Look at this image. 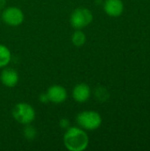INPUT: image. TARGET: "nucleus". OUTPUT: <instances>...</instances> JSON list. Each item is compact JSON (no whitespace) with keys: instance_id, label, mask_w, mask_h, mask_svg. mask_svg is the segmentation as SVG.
Returning a JSON list of instances; mask_svg holds the SVG:
<instances>
[{"instance_id":"1","label":"nucleus","mask_w":150,"mask_h":151,"mask_svg":"<svg viewBox=\"0 0 150 151\" xmlns=\"http://www.w3.org/2000/svg\"><path fill=\"white\" fill-rule=\"evenodd\" d=\"M89 143L88 134L84 129L77 127H70L64 135V144L70 151L85 150Z\"/></svg>"},{"instance_id":"2","label":"nucleus","mask_w":150,"mask_h":151,"mask_svg":"<svg viewBox=\"0 0 150 151\" xmlns=\"http://www.w3.org/2000/svg\"><path fill=\"white\" fill-rule=\"evenodd\" d=\"M101 115L95 111H85L80 112L76 117V122L79 127L84 130L94 131L102 125Z\"/></svg>"},{"instance_id":"3","label":"nucleus","mask_w":150,"mask_h":151,"mask_svg":"<svg viewBox=\"0 0 150 151\" xmlns=\"http://www.w3.org/2000/svg\"><path fill=\"white\" fill-rule=\"evenodd\" d=\"M13 119L21 125H28L35 119V111L28 104L19 103L12 109Z\"/></svg>"},{"instance_id":"4","label":"nucleus","mask_w":150,"mask_h":151,"mask_svg":"<svg viewBox=\"0 0 150 151\" xmlns=\"http://www.w3.org/2000/svg\"><path fill=\"white\" fill-rule=\"evenodd\" d=\"M93 21V13L85 7L75 9L70 17V23L75 29H82Z\"/></svg>"},{"instance_id":"5","label":"nucleus","mask_w":150,"mask_h":151,"mask_svg":"<svg viewBox=\"0 0 150 151\" xmlns=\"http://www.w3.org/2000/svg\"><path fill=\"white\" fill-rule=\"evenodd\" d=\"M2 19L8 26L18 27L24 21V13L19 7L10 6L3 11Z\"/></svg>"},{"instance_id":"6","label":"nucleus","mask_w":150,"mask_h":151,"mask_svg":"<svg viewBox=\"0 0 150 151\" xmlns=\"http://www.w3.org/2000/svg\"><path fill=\"white\" fill-rule=\"evenodd\" d=\"M46 94L48 96L49 101L56 104L64 103L67 98V91L61 85L50 86L48 88Z\"/></svg>"},{"instance_id":"7","label":"nucleus","mask_w":150,"mask_h":151,"mask_svg":"<svg viewBox=\"0 0 150 151\" xmlns=\"http://www.w3.org/2000/svg\"><path fill=\"white\" fill-rule=\"evenodd\" d=\"M105 13L111 17H118L124 12V4L122 0H105L103 3Z\"/></svg>"},{"instance_id":"8","label":"nucleus","mask_w":150,"mask_h":151,"mask_svg":"<svg viewBox=\"0 0 150 151\" xmlns=\"http://www.w3.org/2000/svg\"><path fill=\"white\" fill-rule=\"evenodd\" d=\"M91 96L90 87L86 83L77 84L72 90V97L77 103H86Z\"/></svg>"},{"instance_id":"9","label":"nucleus","mask_w":150,"mask_h":151,"mask_svg":"<svg viewBox=\"0 0 150 151\" xmlns=\"http://www.w3.org/2000/svg\"><path fill=\"white\" fill-rule=\"evenodd\" d=\"M0 81L7 88H13L19 81L18 72L12 68H5L2 71L0 75Z\"/></svg>"},{"instance_id":"10","label":"nucleus","mask_w":150,"mask_h":151,"mask_svg":"<svg viewBox=\"0 0 150 151\" xmlns=\"http://www.w3.org/2000/svg\"><path fill=\"white\" fill-rule=\"evenodd\" d=\"M11 59L10 50L4 44H0V68L5 67L9 65Z\"/></svg>"},{"instance_id":"11","label":"nucleus","mask_w":150,"mask_h":151,"mask_svg":"<svg viewBox=\"0 0 150 151\" xmlns=\"http://www.w3.org/2000/svg\"><path fill=\"white\" fill-rule=\"evenodd\" d=\"M87 41V37L84 32H82L80 29H77L72 35V42L74 46L76 47H81L85 44Z\"/></svg>"},{"instance_id":"12","label":"nucleus","mask_w":150,"mask_h":151,"mask_svg":"<svg viewBox=\"0 0 150 151\" xmlns=\"http://www.w3.org/2000/svg\"><path fill=\"white\" fill-rule=\"evenodd\" d=\"M95 97L96 98L97 101L103 103L110 98V93L108 89L105 88L104 87H98L95 90Z\"/></svg>"},{"instance_id":"13","label":"nucleus","mask_w":150,"mask_h":151,"mask_svg":"<svg viewBox=\"0 0 150 151\" xmlns=\"http://www.w3.org/2000/svg\"><path fill=\"white\" fill-rule=\"evenodd\" d=\"M25 126H26V127H25L24 131H23V134H24L25 138H26L27 140H28V141L34 140V139L35 138V136H36V134H37L36 129H35L34 127H32L30 124L25 125Z\"/></svg>"},{"instance_id":"14","label":"nucleus","mask_w":150,"mask_h":151,"mask_svg":"<svg viewBox=\"0 0 150 151\" xmlns=\"http://www.w3.org/2000/svg\"><path fill=\"white\" fill-rule=\"evenodd\" d=\"M59 126L61 128L66 130L70 127V121L67 119H62L59 122Z\"/></svg>"},{"instance_id":"15","label":"nucleus","mask_w":150,"mask_h":151,"mask_svg":"<svg viewBox=\"0 0 150 151\" xmlns=\"http://www.w3.org/2000/svg\"><path fill=\"white\" fill-rule=\"evenodd\" d=\"M39 99H40V102L41 103H42V104H46V103H48V102H50L49 101V98H48V96H47V94L46 93H42V94H41L40 95V96H39Z\"/></svg>"},{"instance_id":"16","label":"nucleus","mask_w":150,"mask_h":151,"mask_svg":"<svg viewBox=\"0 0 150 151\" xmlns=\"http://www.w3.org/2000/svg\"><path fill=\"white\" fill-rule=\"evenodd\" d=\"M6 4V0H0V10H3Z\"/></svg>"}]
</instances>
